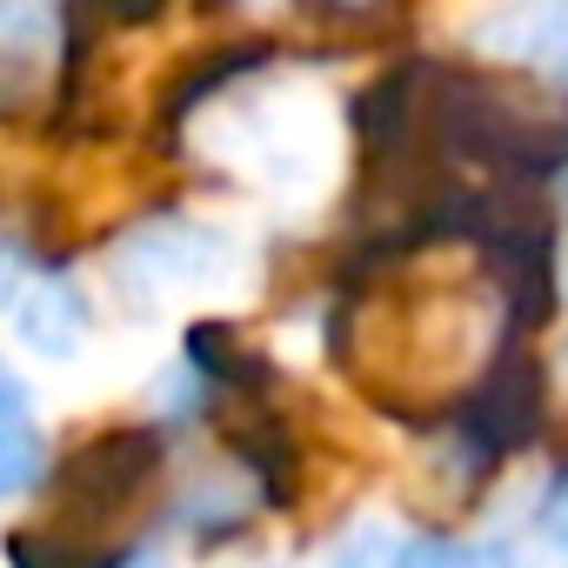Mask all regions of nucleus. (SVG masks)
Listing matches in <instances>:
<instances>
[{
  "label": "nucleus",
  "mask_w": 568,
  "mask_h": 568,
  "mask_svg": "<svg viewBox=\"0 0 568 568\" xmlns=\"http://www.w3.org/2000/svg\"><path fill=\"white\" fill-rule=\"evenodd\" d=\"M41 475V428H34V402L28 382L0 362V501L21 495Z\"/></svg>",
  "instance_id": "7ed1b4c3"
},
{
  "label": "nucleus",
  "mask_w": 568,
  "mask_h": 568,
  "mask_svg": "<svg viewBox=\"0 0 568 568\" xmlns=\"http://www.w3.org/2000/svg\"><path fill=\"white\" fill-rule=\"evenodd\" d=\"M488 41H495L501 54H515V61H528V68L568 81V8H521V14L501 21Z\"/></svg>",
  "instance_id": "20e7f679"
},
{
  "label": "nucleus",
  "mask_w": 568,
  "mask_h": 568,
  "mask_svg": "<svg viewBox=\"0 0 568 568\" xmlns=\"http://www.w3.org/2000/svg\"><path fill=\"white\" fill-rule=\"evenodd\" d=\"M114 568H168L161 555H128V561H114Z\"/></svg>",
  "instance_id": "423d86ee"
},
{
  "label": "nucleus",
  "mask_w": 568,
  "mask_h": 568,
  "mask_svg": "<svg viewBox=\"0 0 568 568\" xmlns=\"http://www.w3.org/2000/svg\"><path fill=\"white\" fill-rule=\"evenodd\" d=\"M541 528H548V541H555V548L568 555V488H561V495L548 501V515H541Z\"/></svg>",
  "instance_id": "39448f33"
},
{
  "label": "nucleus",
  "mask_w": 568,
  "mask_h": 568,
  "mask_svg": "<svg viewBox=\"0 0 568 568\" xmlns=\"http://www.w3.org/2000/svg\"><path fill=\"white\" fill-rule=\"evenodd\" d=\"M114 274L134 295H207L241 274V247L201 221H154L114 247Z\"/></svg>",
  "instance_id": "f257e3e1"
},
{
  "label": "nucleus",
  "mask_w": 568,
  "mask_h": 568,
  "mask_svg": "<svg viewBox=\"0 0 568 568\" xmlns=\"http://www.w3.org/2000/svg\"><path fill=\"white\" fill-rule=\"evenodd\" d=\"M0 315H8V328H14L41 362L81 355L88 315H81L74 288H68V281H54V274H34V267H21V261H0Z\"/></svg>",
  "instance_id": "f03ea898"
}]
</instances>
